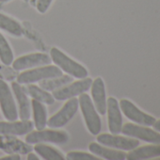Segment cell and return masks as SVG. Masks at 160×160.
<instances>
[{"instance_id": "obj_1", "label": "cell", "mask_w": 160, "mask_h": 160, "mask_svg": "<svg viewBox=\"0 0 160 160\" xmlns=\"http://www.w3.org/2000/svg\"><path fill=\"white\" fill-rule=\"evenodd\" d=\"M50 57L52 61L64 72L67 74L77 78L83 79L88 77V70L80 63L72 59L66 54L57 47H53L50 50Z\"/></svg>"}, {"instance_id": "obj_2", "label": "cell", "mask_w": 160, "mask_h": 160, "mask_svg": "<svg viewBox=\"0 0 160 160\" xmlns=\"http://www.w3.org/2000/svg\"><path fill=\"white\" fill-rule=\"evenodd\" d=\"M78 103L89 132L93 136H97L101 132L102 122L99 113L97 112L92 101V98L90 95L84 92L79 95Z\"/></svg>"}, {"instance_id": "obj_3", "label": "cell", "mask_w": 160, "mask_h": 160, "mask_svg": "<svg viewBox=\"0 0 160 160\" xmlns=\"http://www.w3.org/2000/svg\"><path fill=\"white\" fill-rule=\"evenodd\" d=\"M62 75V71L55 65H43L29 70L24 71L17 76L16 82L21 85H28L31 83L40 82L44 79L58 77Z\"/></svg>"}, {"instance_id": "obj_4", "label": "cell", "mask_w": 160, "mask_h": 160, "mask_svg": "<svg viewBox=\"0 0 160 160\" xmlns=\"http://www.w3.org/2000/svg\"><path fill=\"white\" fill-rule=\"evenodd\" d=\"M69 135L65 131L42 129L31 131L26 136V142L32 145L37 143H54V144H65L69 141Z\"/></svg>"}, {"instance_id": "obj_5", "label": "cell", "mask_w": 160, "mask_h": 160, "mask_svg": "<svg viewBox=\"0 0 160 160\" xmlns=\"http://www.w3.org/2000/svg\"><path fill=\"white\" fill-rule=\"evenodd\" d=\"M124 136L137 138L148 143L160 144V133L150 126L141 125L133 122H126L122 124V132Z\"/></svg>"}, {"instance_id": "obj_6", "label": "cell", "mask_w": 160, "mask_h": 160, "mask_svg": "<svg viewBox=\"0 0 160 160\" xmlns=\"http://www.w3.org/2000/svg\"><path fill=\"white\" fill-rule=\"evenodd\" d=\"M92 84V79L86 77L80 79L75 82H71L65 86H62L59 89L53 91L52 95L54 96L55 100L58 101H65L76 96H79L84 92H87Z\"/></svg>"}, {"instance_id": "obj_7", "label": "cell", "mask_w": 160, "mask_h": 160, "mask_svg": "<svg viewBox=\"0 0 160 160\" xmlns=\"http://www.w3.org/2000/svg\"><path fill=\"white\" fill-rule=\"evenodd\" d=\"M78 108L79 103L77 98L73 97L68 99L64 106L47 121V125L53 129L61 128L65 126L74 117L78 110Z\"/></svg>"}, {"instance_id": "obj_8", "label": "cell", "mask_w": 160, "mask_h": 160, "mask_svg": "<svg viewBox=\"0 0 160 160\" xmlns=\"http://www.w3.org/2000/svg\"><path fill=\"white\" fill-rule=\"evenodd\" d=\"M96 139L102 145L122 151H130L139 145L138 139L119 134H98Z\"/></svg>"}, {"instance_id": "obj_9", "label": "cell", "mask_w": 160, "mask_h": 160, "mask_svg": "<svg viewBox=\"0 0 160 160\" xmlns=\"http://www.w3.org/2000/svg\"><path fill=\"white\" fill-rule=\"evenodd\" d=\"M119 106L124 116L135 123L152 126L155 122V118L153 116L140 110L134 103L128 99H122L119 102Z\"/></svg>"}, {"instance_id": "obj_10", "label": "cell", "mask_w": 160, "mask_h": 160, "mask_svg": "<svg viewBox=\"0 0 160 160\" xmlns=\"http://www.w3.org/2000/svg\"><path fill=\"white\" fill-rule=\"evenodd\" d=\"M0 108L8 121L12 122L18 119V110L13 94L9 85L2 79H0Z\"/></svg>"}, {"instance_id": "obj_11", "label": "cell", "mask_w": 160, "mask_h": 160, "mask_svg": "<svg viewBox=\"0 0 160 160\" xmlns=\"http://www.w3.org/2000/svg\"><path fill=\"white\" fill-rule=\"evenodd\" d=\"M51 57L45 53H32L19 57L12 63L15 71H25L31 68L51 64Z\"/></svg>"}, {"instance_id": "obj_12", "label": "cell", "mask_w": 160, "mask_h": 160, "mask_svg": "<svg viewBox=\"0 0 160 160\" xmlns=\"http://www.w3.org/2000/svg\"><path fill=\"white\" fill-rule=\"evenodd\" d=\"M107 114L109 132L111 134H120L122 127V116L116 98L109 97L107 99Z\"/></svg>"}, {"instance_id": "obj_13", "label": "cell", "mask_w": 160, "mask_h": 160, "mask_svg": "<svg viewBox=\"0 0 160 160\" xmlns=\"http://www.w3.org/2000/svg\"><path fill=\"white\" fill-rule=\"evenodd\" d=\"M0 150H3L10 154H28L29 152H32L33 148L30 144L16 138L14 136L0 135Z\"/></svg>"}, {"instance_id": "obj_14", "label": "cell", "mask_w": 160, "mask_h": 160, "mask_svg": "<svg viewBox=\"0 0 160 160\" xmlns=\"http://www.w3.org/2000/svg\"><path fill=\"white\" fill-rule=\"evenodd\" d=\"M34 128V122H32L29 120L0 122V135L24 136L33 131Z\"/></svg>"}, {"instance_id": "obj_15", "label": "cell", "mask_w": 160, "mask_h": 160, "mask_svg": "<svg viewBox=\"0 0 160 160\" xmlns=\"http://www.w3.org/2000/svg\"><path fill=\"white\" fill-rule=\"evenodd\" d=\"M92 103L100 115L107 114V93L105 82L102 77H97L92 80Z\"/></svg>"}, {"instance_id": "obj_16", "label": "cell", "mask_w": 160, "mask_h": 160, "mask_svg": "<svg viewBox=\"0 0 160 160\" xmlns=\"http://www.w3.org/2000/svg\"><path fill=\"white\" fill-rule=\"evenodd\" d=\"M12 89L13 95L18 103L19 110L18 116L22 121H28L31 116V102L29 101L25 89L18 82L14 81L12 83Z\"/></svg>"}, {"instance_id": "obj_17", "label": "cell", "mask_w": 160, "mask_h": 160, "mask_svg": "<svg viewBox=\"0 0 160 160\" xmlns=\"http://www.w3.org/2000/svg\"><path fill=\"white\" fill-rule=\"evenodd\" d=\"M157 156H160V144L155 143L142 146L138 145L126 153L127 160H145L152 159Z\"/></svg>"}, {"instance_id": "obj_18", "label": "cell", "mask_w": 160, "mask_h": 160, "mask_svg": "<svg viewBox=\"0 0 160 160\" xmlns=\"http://www.w3.org/2000/svg\"><path fill=\"white\" fill-rule=\"evenodd\" d=\"M89 150L92 153L107 160H124L126 152L122 150H117L97 142H92L89 145Z\"/></svg>"}, {"instance_id": "obj_19", "label": "cell", "mask_w": 160, "mask_h": 160, "mask_svg": "<svg viewBox=\"0 0 160 160\" xmlns=\"http://www.w3.org/2000/svg\"><path fill=\"white\" fill-rule=\"evenodd\" d=\"M31 108L33 111V119H34V126L37 130L45 129L47 125V109L44 104L32 99L31 100Z\"/></svg>"}, {"instance_id": "obj_20", "label": "cell", "mask_w": 160, "mask_h": 160, "mask_svg": "<svg viewBox=\"0 0 160 160\" xmlns=\"http://www.w3.org/2000/svg\"><path fill=\"white\" fill-rule=\"evenodd\" d=\"M25 91L28 92V95L32 97V99H35L44 105L50 106L55 103V98L49 92L42 89L37 85H34L33 83L28 84Z\"/></svg>"}, {"instance_id": "obj_21", "label": "cell", "mask_w": 160, "mask_h": 160, "mask_svg": "<svg viewBox=\"0 0 160 160\" xmlns=\"http://www.w3.org/2000/svg\"><path fill=\"white\" fill-rule=\"evenodd\" d=\"M72 80H73L72 76H71L69 74H65V75L62 74L61 76L42 80V81L39 82V87H41L42 89H43L47 92H53L57 89L61 88L62 86H65V85L71 83Z\"/></svg>"}, {"instance_id": "obj_22", "label": "cell", "mask_w": 160, "mask_h": 160, "mask_svg": "<svg viewBox=\"0 0 160 160\" xmlns=\"http://www.w3.org/2000/svg\"><path fill=\"white\" fill-rule=\"evenodd\" d=\"M0 28L15 37H22L25 33L22 26L14 19L0 13Z\"/></svg>"}, {"instance_id": "obj_23", "label": "cell", "mask_w": 160, "mask_h": 160, "mask_svg": "<svg viewBox=\"0 0 160 160\" xmlns=\"http://www.w3.org/2000/svg\"><path fill=\"white\" fill-rule=\"evenodd\" d=\"M33 150L42 159L45 160H64L65 156L58 150L46 145L44 143H37L33 147Z\"/></svg>"}, {"instance_id": "obj_24", "label": "cell", "mask_w": 160, "mask_h": 160, "mask_svg": "<svg viewBox=\"0 0 160 160\" xmlns=\"http://www.w3.org/2000/svg\"><path fill=\"white\" fill-rule=\"evenodd\" d=\"M0 60L6 66L12 65L14 60V56L11 45L1 33H0Z\"/></svg>"}, {"instance_id": "obj_25", "label": "cell", "mask_w": 160, "mask_h": 160, "mask_svg": "<svg viewBox=\"0 0 160 160\" xmlns=\"http://www.w3.org/2000/svg\"><path fill=\"white\" fill-rule=\"evenodd\" d=\"M65 159L67 160H101V157L85 152L79 151H72L66 154Z\"/></svg>"}, {"instance_id": "obj_26", "label": "cell", "mask_w": 160, "mask_h": 160, "mask_svg": "<svg viewBox=\"0 0 160 160\" xmlns=\"http://www.w3.org/2000/svg\"><path fill=\"white\" fill-rule=\"evenodd\" d=\"M53 0H37L36 8L37 11L41 13H45L47 10L49 9Z\"/></svg>"}, {"instance_id": "obj_27", "label": "cell", "mask_w": 160, "mask_h": 160, "mask_svg": "<svg viewBox=\"0 0 160 160\" xmlns=\"http://www.w3.org/2000/svg\"><path fill=\"white\" fill-rule=\"evenodd\" d=\"M20 159H21V156L19 153H12L10 155L0 157V160H20Z\"/></svg>"}, {"instance_id": "obj_28", "label": "cell", "mask_w": 160, "mask_h": 160, "mask_svg": "<svg viewBox=\"0 0 160 160\" xmlns=\"http://www.w3.org/2000/svg\"><path fill=\"white\" fill-rule=\"evenodd\" d=\"M28 160H39V157L37 156L36 153H33V152H29L28 153Z\"/></svg>"}, {"instance_id": "obj_29", "label": "cell", "mask_w": 160, "mask_h": 160, "mask_svg": "<svg viewBox=\"0 0 160 160\" xmlns=\"http://www.w3.org/2000/svg\"><path fill=\"white\" fill-rule=\"evenodd\" d=\"M152 126L153 127V129H154V130H156L157 132H159V133H160V119H159V120H155L154 123H153Z\"/></svg>"}, {"instance_id": "obj_30", "label": "cell", "mask_w": 160, "mask_h": 160, "mask_svg": "<svg viewBox=\"0 0 160 160\" xmlns=\"http://www.w3.org/2000/svg\"><path fill=\"white\" fill-rule=\"evenodd\" d=\"M8 1H11V0H0V3H5V2H8Z\"/></svg>"}, {"instance_id": "obj_31", "label": "cell", "mask_w": 160, "mask_h": 160, "mask_svg": "<svg viewBox=\"0 0 160 160\" xmlns=\"http://www.w3.org/2000/svg\"><path fill=\"white\" fill-rule=\"evenodd\" d=\"M152 160H160V156H157V157H154V158H152Z\"/></svg>"}, {"instance_id": "obj_32", "label": "cell", "mask_w": 160, "mask_h": 160, "mask_svg": "<svg viewBox=\"0 0 160 160\" xmlns=\"http://www.w3.org/2000/svg\"><path fill=\"white\" fill-rule=\"evenodd\" d=\"M26 2H29V1H31V0H25Z\"/></svg>"}]
</instances>
